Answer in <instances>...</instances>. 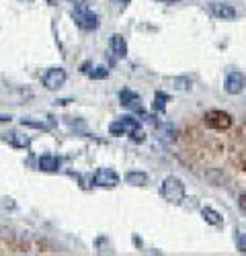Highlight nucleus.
I'll use <instances>...</instances> for the list:
<instances>
[{
	"label": "nucleus",
	"instance_id": "f257e3e1",
	"mask_svg": "<svg viewBox=\"0 0 246 256\" xmlns=\"http://www.w3.org/2000/svg\"><path fill=\"white\" fill-rule=\"evenodd\" d=\"M160 195L166 199L168 203H174L178 205L182 199H184V184L180 178L176 176H166L160 184Z\"/></svg>",
	"mask_w": 246,
	"mask_h": 256
},
{
	"label": "nucleus",
	"instance_id": "f03ea898",
	"mask_svg": "<svg viewBox=\"0 0 246 256\" xmlns=\"http://www.w3.org/2000/svg\"><path fill=\"white\" fill-rule=\"evenodd\" d=\"M70 16H72V20L80 27V29H84V31H94L96 27H98V16H96V12H92L88 6H84V4H78L72 12H70Z\"/></svg>",
	"mask_w": 246,
	"mask_h": 256
},
{
	"label": "nucleus",
	"instance_id": "7ed1b4c3",
	"mask_svg": "<svg viewBox=\"0 0 246 256\" xmlns=\"http://www.w3.org/2000/svg\"><path fill=\"white\" fill-rule=\"evenodd\" d=\"M203 121H205V125H210L212 130H218V132L228 130V127L232 125V117L226 111H218V109H212V111L205 113Z\"/></svg>",
	"mask_w": 246,
	"mask_h": 256
},
{
	"label": "nucleus",
	"instance_id": "20e7f679",
	"mask_svg": "<svg viewBox=\"0 0 246 256\" xmlns=\"http://www.w3.org/2000/svg\"><path fill=\"white\" fill-rule=\"evenodd\" d=\"M138 127H140V121L128 115V117H121V119L113 121L109 125V134L111 136H130L134 130H138Z\"/></svg>",
	"mask_w": 246,
	"mask_h": 256
},
{
	"label": "nucleus",
	"instance_id": "39448f33",
	"mask_svg": "<svg viewBox=\"0 0 246 256\" xmlns=\"http://www.w3.org/2000/svg\"><path fill=\"white\" fill-rule=\"evenodd\" d=\"M92 182L96 186H102V188H113L119 184V174L113 168H98L92 176Z\"/></svg>",
	"mask_w": 246,
	"mask_h": 256
},
{
	"label": "nucleus",
	"instance_id": "423d86ee",
	"mask_svg": "<svg viewBox=\"0 0 246 256\" xmlns=\"http://www.w3.org/2000/svg\"><path fill=\"white\" fill-rule=\"evenodd\" d=\"M66 70L64 68H52V70H48L46 74H44V86L48 88V90H58V88H62L66 84Z\"/></svg>",
	"mask_w": 246,
	"mask_h": 256
},
{
	"label": "nucleus",
	"instance_id": "0eeeda50",
	"mask_svg": "<svg viewBox=\"0 0 246 256\" xmlns=\"http://www.w3.org/2000/svg\"><path fill=\"white\" fill-rule=\"evenodd\" d=\"M224 88L228 94H240L246 88V76L242 72H230L228 76H226Z\"/></svg>",
	"mask_w": 246,
	"mask_h": 256
},
{
	"label": "nucleus",
	"instance_id": "6e6552de",
	"mask_svg": "<svg viewBox=\"0 0 246 256\" xmlns=\"http://www.w3.org/2000/svg\"><path fill=\"white\" fill-rule=\"evenodd\" d=\"M210 10H212L214 16H218L222 20H234L236 18V8L230 6V4H224V2H212Z\"/></svg>",
	"mask_w": 246,
	"mask_h": 256
},
{
	"label": "nucleus",
	"instance_id": "1a4fd4ad",
	"mask_svg": "<svg viewBox=\"0 0 246 256\" xmlns=\"http://www.w3.org/2000/svg\"><path fill=\"white\" fill-rule=\"evenodd\" d=\"M119 100H121L123 106H128V109H134V111H138V113L144 111V109H142V98H140V94H136L134 90H121V92H119Z\"/></svg>",
	"mask_w": 246,
	"mask_h": 256
},
{
	"label": "nucleus",
	"instance_id": "9d476101",
	"mask_svg": "<svg viewBox=\"0 0 246 256\" xmlns=\"http://www.w3.org/2000/svg\"><path fill=\"white\" fill-rule=\"evenodd\" d=\"M201 218L205 220V224H210V226H222L224 224V218H222V213L212 209V207H203L201 209Z\"/></svg>",
	"mask_w": 246,
	"mask_h": 256
},
{
	"label": "nucleus",
	"instance_id": "9b49d317",
	"mask_svg": "<svg viewBox=\"0 0 246 256\" xmlns=\"http://www.w3.org/2000/svg\"><path fill=\"white\" fill-rule=\"evenodd\" d=\"M60 158L58 156H52V154H46L39 158V168L44 170V172H56V170L60 168Z\"/></svg>",
	"mask_w": 246,
	"mask_h": 256
},
{
	"label": "nucleus",
	"instance_id": "f8f14e48",
	"mask_svg": "<svg viewBox=\"0 0 246 256\" xmlns=\"http://www.w3.org/2000/svg\"><path fill=\"white\" fill-rule=\"evenodd\" d=\"M111 50L117 58L128 56V44H126V39H123V35H113L111 37Z\"/></svg>",
	"mask_w": 246,
	"mask_h": 256
},
{
	"label": "nucleus",
	"instance_id": "ddd939ff",
	"mask_svg": "<svg viewBox=\"0 0 246 256\" xmlns=\"http://www.w3.org/2000/svg\"><path fill=\"white\" fill-rule=\"evenodd\" d=\"M126 182L134 184V186H144V184H148V174L140 172V170H130V172L126 174Z\"/></svg>",
	"mask_w": 246,
	"mask_h": 256
},
{
	"label": "nucleus",
	"instance_id": "4468645a",
	"mask_svg": "<svg viewBox=\"0 0 246 256\" xmlns=\"http://www.w3.org/2000/svg\"><path fill=\"white\" fill-rule=\"evenodd\" d=\"M4 140L10 142L14 148H29L31 146V138L20 136V134H4Z\"/></svg>",
	"mask_w": 246,
	"mask_h": 256
},
{
	"label": "nucleus",
	"instance_id": "2eb2a0df",
	"mask_svg": "<svg viewBox=\"0 0 246 256\" xmlns=\"http://www.w3.org/2000/svg\"><path fill=\"white\" fill-rule=\"evenodd\" d=\"M170 100V96L166 94V92H162V90H158L156 94H154V102H152V109L156 111V113H164L166 111V102Z\"/></svg>",
	"mask_w": 246,
	"mask_h": 256
},
{
	"label": "nucleus",
	"instance_id": "dca6fc26",
	"mask_svg": "<svg viewBox=\"0 0 246 256\" xmlns=\"http://www.w3.org/2000/svg\"><path fill=\"white\" fill-rule=\"evenodd\" d=\"M20 125L33 127V130H41V132H48L50 130V125H46L44 121H31V119H20Z\"/></svg>",
	"mask_w": 246,
	"mask_h": 256
},
{
	"label": "nucleus",
	"instance_id": "f3484780",
	"mask_svg": "<svg viewBox=\"0 0 246 256\" xmlns=\"http://www.w3.org/2000/svg\"><path fill=\"white\" fill-rule=\"evenodd\" d=\"M107 74H109V70H107V68H102V66H98V68H94V70H90V72H88V76H90L92 80L107 78Z\"/></svg>",
	"mask_w": 246,
	"mask_h": 256
},
{
	"label": "nucleus",
	"instance_id": "a211bd4d",
	"mask_svg": "<svg viewBox=\"0 0 246 256\" xmlns=\"http://www.w3.org/2000/svg\"><path fill=\"white\" fill-rule=\"evenodd\" d=\"M130 138H132V142H136V144H144V142H146V134H144L140 127L130 134Z\"/></svg>",
	"mask_w": 246,
	"mask_h": 256
},
{
	"label": "nucleus",
	"instance_id": "6ab92c4d",
	"mask_svg": "<svg viewBox=\"0 0 246 256\" xmlns=\"http://www.w3.org/2000/svg\"><path fill=\"white\" fill-rule=\"evenodd\" d=\"M238 250L246 254V232H244V234H240V236H238Z\"/></svg>",
	"mask_w": 246,
	"mask_h": 256
},
{
	"label": "nucleus",
	"instance_id": "aec40b11",
	"mask_svg": "<svg viewBox=\"0 0 246 256\" xmlns=\"http://www.w3.org/2000/svg\"><path fill=\"white\" fill-rule=\"evenodd\" d=\"M12 117L10 115H4V113H0V123H8Z\"/></svg>",
	"mask_w": 246,
	"mask_h": 256
},
{
	"label": "nucleus",
	"instance_id": "412c9836",
	"mask_svg": "<svg viewBox=\"0 0 246 256\" xmlns=\"http://www.w3.org/2000/svg\"><path fill=\"white\" fill-rule=\"evenodd\" d=\"M240 207L246 211V195H242V197H240Z\"/></svg>",
	"mask_w": 246,
	"mask_h": 256
},
{
	"label": "nucleus",
	"instance_id": "4be33fe9",
	"mask_svg": "<svg viewBox=\"0 0 246 256\" xmlns=\"http://www.w3.org/2000/svg\"><path fill=\"white\" fill-rule=\"evenodd\" d=\"M68 2H74V4H80L82 0H68ZM50 4H56V0H50Z\"/></svg>",
	"mask_w": 246,
	"mask_h": 256
},
{
	"label": "nucleus",
	"instance_id": "5701e85b",
	"mask_svg": "<svg viewBox=\"0 0 246 256\" xmlns=\"http://www.w3.org/2000/svg\"><path fill=\"white\" fill-rule=\"evenodd\" d=\"M158 2H164V4H172V2H178V0H158Z\"/></svg>",
	"mask_w": 246,
	"mask_h": 256
},
{
	"label": "nucleus",
	"instance_id": "b1692460",
	"mask_svg": "<svg viewBox=\"0 0 246 256\" xmlns=\"http://www.w3.org/2000/svg\"><path fill=\"white\" fill-rule=\"evenodd\" d=\"M115 2H119V4H128L130 0H115Z\"/></svg>",
	"mask_w": 246,
	"mask_h": 256
}]
</instances>
